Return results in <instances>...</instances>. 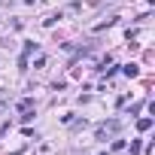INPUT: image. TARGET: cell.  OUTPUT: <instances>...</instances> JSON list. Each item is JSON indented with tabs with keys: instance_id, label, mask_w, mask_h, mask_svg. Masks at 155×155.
Wrapping results in <instances>:
<instances>
[{
	"instance_id": "1",
	"label": "cell",
	"mask_w": 155,
	"mask_h": 155,
	"mask_svg": "<svg viewBox=\"0 0 155 155\" xmlns=\"http://www.w3.org/2000/svg\"><path fill=\"white\" fill-rule=\"evenodd\" d=\"M116 131H119V122H116V119H110L107 125H101V128H97V140H107V137H110V134H116Z\"/></svg>"
},
{
	"instance_id": "2",
	"label": "cell",
	"mask_w": 155,
	"mask_h": 155,
	"mask_svg": "<svg viewBox=\"0 0 155 155\" xmlns=\"http://www.w3.org/2000/svg\"><path fill=\"white\" fill-rule=\"evenodd\" d=\"M149 128H152V119H149V116L137 119V131H149Z\"/></svg>"
},
{
	"instance_id": "3",
	"label": "cell",
	"mask_w": 155,
	"mask_h": 155,
	"mask_svg": "<svg viewBox=\"0 0 155 155\" xmlns=\"http://www.w3.org/2000/svg\"><path fill=\"white\" fill-rule=\"evenodd\" d=\"M125 76H131V79L140 76V67H137V64H128V67H125Z\"/></svg>"
},
{
	"instance_id": "4",
	"label": "cell",
	"mask_w": 155,
	"mask_h": 155,
	"mask_svg": "<svg viewBox=\"0 0 155 155\" xmlns=\"http://www.w3.org/2000/svg\"><path fill=\"white\" fill-rule=\"evenodd\" d=\"M18 110H21V113H25V110H34V101H31V97H25V101H18Z\"/></svg>"
},
{
	"instance_id": "5",
	"label": "cell",
	"mask_w": 155,
	"mask_h": 155,
	"mask_svg": "<svg viewBox=\"0 0 155 155\" xmlns=\"http://www.w3.org/2000/svg\"><path fill=\"white\" fill-rule=\"evenodd\" d=\"M137 152H143V143H140V140H134V143H131V155H137Z\"/></svg>"
}]
</instances>
